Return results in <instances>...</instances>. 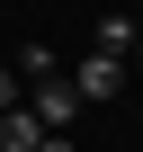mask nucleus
Wrapping results in <instances>:
<instances>
[{"label":"nucleus","mask_w":143,"mask_h":152,"mask_svg":"<svg viewBox=\"0 0 143 152\" xmlns=\"http://www.w3.org/2000/svg\"><path fill=\"white\" fill-rule=\"evenodd\" d=\"M125 81H134V63H125V54H98V45H90V63H72V90H81V107L116 99Z\"/></svg>","instance_id":"1"},{"label":"nucleus","mask_w":143,"mask_h":152,"mask_svg":"<svg viewBox=\"0 0 143 152\" xmlns=\"http://www.w3.org/2000/svg\"><path fill=\"white\" fill-rule=\"evenodd\" d=\"M27 107H36L45 125H63V134H72V116H81V90H72L63 72H45V81H27Z\"/></svg>","instance_id":"2"},{"label":"nucleus","mask_w":143,"mask_h":152,"mask_svg":"<svg viewBox=\"0 0 143 152\" xmlns=\"http://www.w3.org/2000/svg\"><path fill=\"white\" fill-rule=\"evenodd\" d=\"M36 143H45V116H36L27 99H18V107H0V152H36Z\"/></svg>","instance_id":"3"},{"label":"nucleus","mask_w":143,"mask_h":152,"mask_svg":"<svg viewBox=\"0 0 143 152\" xmlns=\"http://www.w3.org/2000/svg\"><path fill=\"white\" fill-rule=\"evenodd\" d=\"M98 54H134V18H98Z\"/></svg>","instance_id":"4"},{"label":"nucleus","mask_w":143,"mask_h":152,"mask_svg":"<svg viewBox=\"0 0 143 152\" xmlns=\"http://www.w3.org/2000/svg\"><path fill=\"white\" fill-rule=\"evenodd\" d=\"M36 152H81V143H72L63 125H45V143H36Z\"/></svg>","instance_id":"5"},{"label":"nucleus","mask_w":143,"mask_h":152,"mask_svg":"<svg viewBox=\"0 0 143 152\" xmlns=\"http://www.w3.org/2000/svg\"><path fill=\"white\" fill-rule=\"evenodd\" d=\"M0 107H18V72H0Z\"/></svg>","instance_id":"6"},{"label":"nucleus","mask_w":143,"mask_h":152,"mask_svg":"<svg viewBox=\"0 0 143 152\" xmlns=\"http://www.w3.org/2000/svg\"><path fill=\"white\" fill-rule=\"evenodd\" d=\"M134 63H143V36H134Z\"/></svg>","instance_id":"7"}]
</instances>
